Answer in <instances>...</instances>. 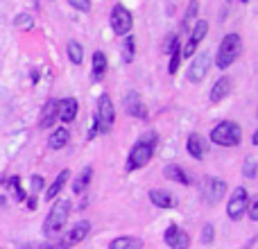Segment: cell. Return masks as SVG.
Here are the masks:
<instances>
[{"instance_id":"cell-1","label":"cell","mask_w":258,"mask_h":249,"mask_svg":"<svg viewBox=\"0 0 258 249\" xmlns=\"http://www.w3.org/2000/svg\"><path fill=\"white\" fill-rule=\"evenodd\" d=\"M156 132H147L141 136V141L132 147L129 152V159H127V170H138V168H145L147 163L152 161L156 150Z\"/></svg>"},{"instance_id":"cell-2","label":"cell","mask_w":258,"mask_h":249,"mask_svg":"<svg viewBox=\"0 0 258 249\" xmlns=\"http://www.w3.org/2000/svg\"><path fill=\"white\" fill-rule=\"evenodd\" d=\"M240 52H242L240 34H236V32H233V34H227L222 39V43H220L218 54H215V64H218V68L220 71H227V68L240 57Z\"/></svg>"},{"instance_id":"cell-3","label":"cell","mask_w":258,"mask_h":249,"mask_svg":"<svg viewBox=\"0 0 258 249\" xmlns=\"http://www.w3.org/2000/svg\"><path fill=\"white\" fill-rule=\"evenodd\" d=\"M211 141L220 147H236L240 145L242 141V129L240 125L231 122V120H224V122H218L211 132Z\"/></svg>"},{"instance_id":"cell-4","label":"cell","mask_w":258,"mask_h":249,"mask_svg":"<svg viewBox=\"0 0 258 249\" xmlns=\"http://www.w3.org/2000/svg\"><path fill=\"white\" fill-rule=\"evenodd\" d=\"M71 200H59L54 202V206L50 209V213L45 215V222H43V233H48V236H54V233H59L63 229V224H66L68 215H71Z\"/></svg>"},{"instance_id":"cell-5","label":"cell","mask_w":258,"mask_h":249,"mask_svg":"<svg viewBox=\"0 0 258 249\" xmlns=\"http://www.w3.org/2000/svg\"><path fill=\"white\" fill-rule=\"evenodd\" d=\"M113 118H116V107H113V100L107 93L100 95L98 107H95V132L107 134L113 127Z\"/></svg>"},{"instance_id":"cell-6","label":"cell","mask_w":258,"mask_h":249,"mask_svg":"<svg viewBox=\"0 0 258 249\" xmlns=\"http://www.w3.org/2000/svg\"><path fill=\"white\" fill-rule=\"evenodd\" d=\"M132 25H134V18H132V12L122 5H113L111 9V30L116 32L118 36H125L132 32Z\"/></svg>"},{"instance_id":"cell-7","label":"cell","mask_w":258,"mask_h":249,"mask_svg":"<svg viewBox=\"0 0 258 249\" xmlns=\"http://www.w3.org/2000/svg\"><path fill=\"white\" fill-rule=\"evenodd\" d=\"M247 204H249V195H247V191L242 186H238L236 191L231 193L229 202H227L229 218H231V220H240L242 215H245V211H247Z\"/></svg>"},{"instance_id":"cell-8","label":"cell","mask_w":258,"mask_h":249,"mask_svg":"<svg viewBox=\"0 0 258 249\" xmlns=\"http://www.w3.org/2000/svg\"><path fill=\"white\" fill-rule=\"evenodd\" d=\"M89 231H91V222L89 220H82V222H77L68 233H63V238L57 242V249H68V247L77 245V242H82L89 236Z\"/></svg>"},{"instance_id":"cell-9","label":"cell","mask_w":258,"mask_h":249,"mask_svg":"<svg viewBox=\"0 0 258 249\" xmlns=\"http://www.w3.org/2000/svg\"><path fill=\"white\" fill-rule=\"evenodd\" d=\"M202 191H204V197L209 204H218L224 197V193H227V181L220 177H209L204 181V186H202Z\"/></svg>"},{"instance_id":"cell-10","label":"cell","mask_w":258,"mask_h":249,"mask_svg":"<svg viewBox=\"0 0 258 249\" xmlns=\"http://www.w3.org/2000/svg\"><path fill=\"white\" fill-rule=\"evenodd\" d=\"M163 240H165V245L172 247V249H188L190 247V236H188L181 227H177V224H170V227L165 229Z\"/></svg>"},{"instance_id":"cell-11","label":"cell","mask_w":258,"mask_h":249,"mask_svg":"<svg viewBox=\"0 0 258 249\" xmlns=\"http://www.w3.org/2000/svg\"><path fill=\"white\" fill-rule=\"evenodd\" d=\"M206 32H209V23H206V21H197V23H195V27H192V32H190V39H188V43L183 45V52H181V57L190 59L192 54H195L197 45H200L202 41H204Z\"/></svg>"},{"instance_id":"cell-12","label":"cell","mask_w":258,"mask_h":249,"mask_svg":"<svg viewBox=\"0 0 258 249\" xmlns=\"http://www.w3.org/2000/svg\"><path fill=\"white\" fill-rule=\"evenodd\" d=\"M209 66H211L209 52H200L195 59H192L190 68H188V82H192V84L202 82L206 77V73H209Z\"/></svg>"},{"instance_id":"cell-13","label":"cell","mask_w":258,"mask_h":249,"mask_svg":"<svg viewBox=\"0 0 258 249\" xmlns=\"http://www.w3.org/2000/svg\"><path fill=\"white\" fill-rule=\"evenodd\" d=\"M186 150L188 154L192 156V159L202 161L206 156V150H209V143H206V138L202 136V134H190L186 141Z\"/></svg>"},{"instance_id":"cell-14","label":"cell","mask_w":258,"mask_h":249,"mask_svg":"<svg viewBox=\"0 0 258 249\" xmlns=\"http://www.w3.org/2000/svg\"><path fill=\"white\" fill-rule=\"evenodd\" d=\"M125 111L134 118H147V109H145V104H143L141 95H138L136 91H132V93L125 95Z\"/></svg>"},{"instance_id":"cell-15","label":"cell","mask_w":258,"mask_h":249,"mask_svg":"<svg viewBox=\"0 0 258 249\" xmlns=\"http://www.w3.org/2000/svg\"><path fill=\"white\" fill-rule=\"evenodd\" d=\"M57 120H59V100H48L45 107H43V111H41L39 125L43 129H48V127H52Z\"/></svg>"},{"instance_id":"cell-16","label":"cell","mask_w":258,"mask_h":249,"mask_svg":"<svg viewBox=\"0 0 258 249\" xmlns=\"http://www.w3.org/2000/svg\"><path fill=\"white\" fill-rule=\"evenodd\" d=\"M77 116V100L75 98H63L59 100V120L73 122Z\"/></svg>"},{"instance_id":"cell-17","label":"cell","mask_w":258,"mask_h":249,"mask_svg":"<svg viewBox=\"0 0 258 249\" xmlns=\"http://www.w3.org/2000/svg\"><path fill=\"white\" fill-rule=\"evenodd\" d=\"M229 93H231V80L229 77H220L213 84V89H211L209 98H211V102H222Z\"/></svg>"},{"instance_id":"cell-18","label":"cell","mask_w":258,"mask_h":249,"mask_svg":"<svg viewBox=\"0 0 258 249\" xmlns=\"http://www.w3.org/2000/svg\"><path fill=\"white\" fill-rule=\"evenodd\" d=\"M150 200H152V204L159 206V209H172V206L177 204V200H174L168 191H161V188L150 191Z\"/></svg>"},{"instance_id":"cell-19","label":"cell","mask_w":258,"mask_h":249,"mask_svg":"<svg viewBox=\"0 0 258 249\" xmlns=\"http://www.w3.org/2000/svg\"><path fill=\"white\" fill-rule=\"evenodd\" d=\"M68 177H71V170H61V172L57 174V179H54V181L48 186V191H45V200H54V197H57L59 193L63 191V186H66Z\"/></svg>"},{"instance_id":"cell-20","label":"cell","mask_w":258,"mask_h":249,"mask_svg":"<svg viewBox=\"0 0 258 249\" xmlns=\"http://www.w3.org/2000/svg\"><path fill=\"white\" fill-rule=\"evenodd\" d=\"M68 141H71V134H68V129L66 127H59V129H54V132L50 134L48 147H50V150H61V147L68 145Z\"/></svg>"},{"instance_id":"cell-21","label":"cell","mask_w":258,"mask_h":249,"mask_svg":"<svg viewBox=\"0 0 258 249\" xmlns=\"http://www.w3.org/2000/svg\"><path fill=\"white\" fill-rule=\"evenodd\" d=\"M91 177H93V168H91V165L82 168V172L77 174V179L73 181V193H75V195H82V193L86 191V186L91 183Z\"/></svg>"},{"instance_id":"cell-22","label":"cell","mask_w":258,"mask_h":249,"mask_svg":"<svg viewBox=\"0 0 258 249\" xmlns=\"http://www.w3.org/2000/svg\"><path fill=\"white\" fill-rule=\"evenodd\" d=\"M107 54L102 52V50H98V52H93V80H102L104 75H107Z\"/></svg>"},{"instance_id":"cell-23","label":"cell","mask_w":258,"mask_h":249,"mask_svg":"<svg viewBox=\"0 0 258 249\" xmlns=\"http://www.w3.org/2000/svg\"><path fill=\"white\" fill-rule=\"evenodd\" d=\"M163 174L168 179H174V181H179V183H183V186H190V177H188L186 172H183L179 165H174V163H170V165H165L163 168Z\"/></svg>"},{"instance_id":"cell-24","label":"cell","mask_w":258,"mask_h":249,"mask_svg":"<svg viewBox=\"0 0 258 249\" xmlns=\"http://www.w3.org/2000/svg\"><path fill=\"white\" fill-rule=\"evenodd\" d=\"M109 249H143V240L141 238H132V236H122L111 240Z\"/></svg>"},{"instance_id":"cell-25","label":"cell","mask_w":258,"mask_h":249,"mask_svg":"<svg viewBox=\"0 0 258 249\" xmlns=\"http://www.w3.org/2000/svg\"><path fill=\"white\" fill-rule=\"evenodd\" d=\"M134 52H136V41L132 34H125V43H122V61L132 64L134 61Z\"/></svg>"},{"instance_id":"cell-26","label":"cell","mask_w":258,"mask_h":249,"mask_svg":"<svg viewBox=\"0 0 258 249\" xmlns=\"http://www.w3.org/2000/svg\"><path fill=\"white\" fill-rule=\"evenodd\" d=\"M68 59H71L73 64L84 61V48H82V43H77V41H68Z\"/></svg>"},{"instance_id":"cell-27","label":"cell","mask_w":258,"mask_h":249,"mask_svg":"<svg viewBox=\"0 0 258 249\" xmlns=\"http://www.w3.org/2000/svg\"><path fill=\"white\" fill-rule=\"evenodd\" d=\"M14 25L23 32H30L32 27H34V18H32L30 14H18V16L14 18Z\"/></svg>"},{"instance_id":"cell-28","label":"cell","mask_w":258,"mask_h":249,"mask_svg":"<svg viewBox=\"0 0 258 249\" xmlns=\"http://www.w3.org/2000/svg\"><path fill=\"white\" fill-rule=\"evenodd\" d=\"M7 186L14 188V195H16L18 202H25V200H27L25 191H23V186H21V177H9V179H7Z\"/></svg>"},{"instance_id":"cell-29","label":"cell","mask_w":258,"mask_h":249,"mask_svg":"<svg viewBox=\"0 0 258 249\" xmlns=\"http://www.w3.org/2000/svg\"><path fill=\"white\" fill-rule=\"evenodd\" d=\"M179 64H181V50H179V45L170 52V64H168V73L170 75H174V73L179 71Z\"/></svg>"},{"instance_id":"cell-30","label":"cell","mask_w":258,"mask_h":249,"mask_svg":"<svg viewBox=\"0 0 258 249\" xmlns=\"http://www.w3.org/2000/svg\"><path fill=\"white\" fill-rule=\"evenodd\" d=\"M197 9H200V3H197V0H190V5H188V9H186V18H183V30H188V27H190V21H195Z\"/></svg>"},{"instance_id":"cell-31","label":"cell","mask_w":258,"mask_h":249,"mask_svg":"<svg viewBox=\"0 0 258 249\" xmlns=\"http://www.w3.org/2000/svg\"><path fill=\"white\" fill-rule=\"evenodd\" d=\"M177 45H179V36L172 32V34H168V36H165V41H163V52L170 54L174 48H177Z\"/></svg>"},{"instance_id":"cell-32","label":"cell","mask_w":258,"mask_h":249,"mask_svg":"<svg viewBox=\"0 0 258 249\" xmlns=\"http://www.w3.org/2000/svg\"><path fill=\"white\" fill-rule=\"evenodd\" d=\"M242 172H245L247 179H254V177H256V161H254V159H247V161H245V168H242Z\"/></svg>"},{"instance_id":"cell-33","label":"cell","mask_w":258,"mask_h":249,"mask_svg":"<svg viewBox=\"0 0 258 249\" xmlns=\"http://www.w3.org/2000/svg\"><path fill=\"white\" fill-rule=\"evenodd\" d=\"M213 224H206L204 229H202V242H204V245H211V242H213Z\"/></svg>"},{"instance_id":"cell-34","label":"cell","mask_w":258,"mask_h":249,"mask_svg":"<svg viewBox=\"0 0 258 249\" xmlns=\"http://www.w3.org/2000/svg\"><path fill=\"white\" fill-rule=\"evenodd\" d=\"M71 7H75L77 12H89L91 9V0H68Z\"/></svg>"},{"instance_id":"cell-35","label":"cell","mask_w":258,"mask_h":249,"mask_svg":"<svg viewBox=\"0 0 258 249\" xmlns=\"http://www.w3.org/2000/svg\"><path fill=\"white\" fill-rule=\"evenodd\" d=\"M43 186H45V181H43V177H41V174H34V177H32V193H39V191H43Z\"/></svg>"},{"instance_id":"cell-36","label":"cell","mask_w":258,"mask_h":249,"mask_svg":"<svg viewBox=\"0 0 258 249\" xmlns=\"http://www.w3.org/2000/svg\"><path fill=\"white\" fill-rule=\"evenodd\" d=\"M247 209H249V218L254 222H258V195L251 200V204H247Z\"/></svg>"},{"instance_id":"cell-37","label":"cell","mask_w":258,"mask_h":249,"mask_svg":"<svg viewBox=\"0 0 258 249\" xmlns=\"http://www.w3.org/2000/svg\"><path fill=\"white\" fill-rule=\"evenodd\" d=\"M25 249H57V245H52V242H27Z\"/></svg>"},{"instance_id":"cell-38","label":"cell","mask_w":258,"mask_h":249,"mask_svg":"<svg viewBox=\"0 0 258 249\" xmlns=\"http://www.w3.org/2000/svg\"><path fill=\"white\" fill-rule=\"evenodd\" d=\"M27 209H32V211L36 209V197H30V200H27Z\"/></svg>"},{"instance_id":"cell-39","label":"cell","mask_w":258,"mask_h":249,"mask_svg":"<svg viewBox=\"0 0 258 249\" xmlns=\"http://www.w3.org/2000/svg\"><path fill=\"white\" fill-rule=\"evenodd\" d=\"M251 141H254V145H258V129L254 132V136H251Z\"/></svg>"},{"instance_id":"cell-40","label":"cell","mask_w":258,"mask_h":249,"mask_svg":"<svg viewBox=\"0 0 258 249\" xmlns=\"http://www.w3.org/2000/svg\"><path fill=\"white\" fill-rule=\"evenodd\" d=\"M242 3H249V0H242Z\"/></svg>"}]
</instances>
